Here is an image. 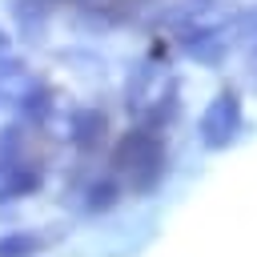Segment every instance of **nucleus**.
Here are the masks:
<instances>
[{
  "label": "nucleus",
  "instance_id": "1",
  "mask_svg": "<svg viewBox=\"0 0 257 257\" xmlns=\"http://www.w3.org/2000/svg\"><path fill=\"white\" fill-rule=\"evenodd\" d=\"M233 124H237V96H217V104L205 116V141L221 145L225 137H233Z\"/></svg>",
  "mask_w": 257,
  "mask_h": 257
}]
</instances>
